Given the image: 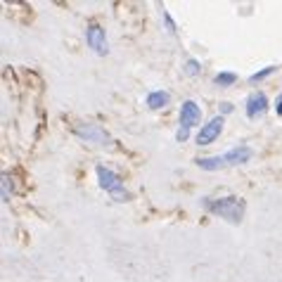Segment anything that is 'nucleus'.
<instances>
[{
    "mask_svg": "<svg viewBox=\"0 0 282 282\" xmlns=\"http://www.w3.org/2000/svg\"><path fill=\"white\" fill-rule=\"evenodd\" d=\"M202 206L209 213H213V216L228 220V223H233V225H240V223H242L244 209H247L244 199H240V197H235V195L216 197V199L206 197V199H202Z\"/></svg>",
    "mask_w": 282,
    "mask_h": 282,
    "instance_id": "f257e3e1",
    "label": "nucleus"
},
{
    "mask_svg": "<svg viewBox=\"0 0 282 282\" xmlns=\"http://www.w3.org/2000/svg\"><path fill=\"white\" fill-rule=\"evenodd\" d=\"M95 173H97V183H100V188L104 190V192H109V197L114 199V202H128V190L124 188V183H121V178H119L117 173L111 171V168H107V166H95Z\"/></svg>",
    "mask_w": 282,
    "mask_h": 282,
    "instance_id": "f03ea898",
    "label": "nucleus"
},
{
    "mask_svg": "<svg viewBox=\"0 0 282 282\" xmlns=\"http://www.w3.org/2000/svg\"><path fill=\"white\" fill-rule=\"evenodd\" d=\"M86 43L95 55H100V57L109 55V40H107V33H104V29H102L100 24H90L86 29Z\"/></svg>",
    "mask_w": 282,
    "mask_h": 282,
    "instance_id": "7ed1b4c3",
    "label": "nucleus"
},
{
    "mask_svg": "<svg viewBox=\"0 0 282 282\" xmlns=\"http://www.w3.org/2000/svg\"><path fill=\"white\" fill-rule=\"evenodd\" d=\"M223 128H225V121H223V117L209 119V121L204 124V128H199V133H197V138H195L197 147H206V145L216 142V140H218V135L223 133Z\"/></svg>",
    "mask_w": 282,
    "mask_h": 282,
    "instance_id": "20e7f679",
    "label": "nucleus"
},
{
    "mask_svg": "<svg viewBox=\"0 0 282 282\" xmlns=\"http://www.w3.org/2000/svg\"><path fill=\"white\" fill-rule=\"evenodd\" d=\"M74 133L79 135L81 140L95 142V145H109L111 142V135L104 128H100L97 124H76L74 126Z\"/></svg>",
    "mask_w": 282,
    "mask_h": 282,
    "instance_id": "39448f33",
    "label": "nucleus"
},
{
    "mask_svg": "<svg viewBox=\"0 0 282 282\" xmlns=\"http://www.w3.org/2000/svg\"><path fill=\"white\" fill-rule=\"evenodd\" d=\"M202 121V109L195 100H185L181 104V111H178V124L183 128H195L197 124Z\"/></svg>",
    "mask_w": 282,
    "mask_h": 282,
    "instance_id": "423d86ee",
    "label": "nucleus"
},
{
    "mask_svg": "<svg viewBox=\"0 0 282 282\" xmlns=\"http://www.w3.org/2000/svg\"><path fill=\"white\" fill-rule=\"evenodd\" d=\"M268 109V97L266 93H251L249 97H247V102H244V111H247V117L249 119H259L263 117Z\"/></svg>",
    "mask_w": 282,
    "mask_h": 282,
    "instance_id": "0eeeda50",
    "label": "nucleus"
},
{
    "mask_svg": "<svg viewBox=\"0 0 282 282\" xmlns=\"http://www.w3.org/2000/svg\"><path fill=\"white\" fill-rule=\"evenodd\" d=\"M220 157H223L225 166H242V164H247V161L254 157V152H251L247 145H237V147L228 149L225 154H220Z\"/></svg>",
    "mask_w": 282,
    "mask_h": 282,
    "instance_id": "6e6552de",
    "label": "nucleus"
},
{
    "mask_svg": "<svg viewBox=\"0 0 282 282\" xmlns=\"http://www.w3.org/2000/svg\"><path fill=\"white\" fill-rule=\"evenodd\" d=\"M168 102H171V95L166 93V90H152V93L145 97L147 109H164Z\"/></svg>",
    "mask_w": 282,
    "mask_h": 282,
    "instance_id": "1a4fd4ad",
    "label": "nucleus"
},
{
    "mask_svg": "<svg viewBox=\"0 0 282 282\" xmlns=\"http://www.w3.org/2000/svg\"><path fill=\"white\" fill-rule=\"evenodd\" d=\"M195 164L199 166V168H204V171H218V168H225V161H223L220 154H216V157H199V159H195Z\"/></svg>",
    "mask_w": 282,
    "mask_h": 282,
    "instance_id": "9d476101",
    "label": "nucleus"
},
{
    "mask_svg": "<svg viewBox=\"0 0 282 282\" xmlns=\"http://www.w3.org/2000/svg\"><path fill=\"white\" fill-rule=\"evenodd\" d=\"M213 83H216V86H223V88L235 86V83H237V74H233V71H220V74H216V76H213Z\"/></svg>",
    "mask_w": 282,
    "mask_h": 282,
    "instance_id": "9b49d317",
    "label": "nucleus"
},
{
    "mask_svg": "<svg viewBox=\"0 0 282 282\" xmlns=\"http://www.w3.org/2000/svg\"><path fill=\"white\" fill-rule=\"evenodd\" d=\"M273 71H275V67H263V69H261V71H256L254 76H249V81H251V83H259V81L268 79V76H270Z\"/></svg>",
    "mask_w": 282,
    "mask_h": 282,
    "instance_id": "f8f14e48",
    "label": "nucleus"
},
{
    "mask_svg": "<svg viewBox=\"0 0 282 282\" xmlns=\"http://www.w3.org/2000/svg\"><path fill=\"white\" fill-rule=\"evenodd\" d=\"M161 19H164V26L166 29H168V33H171V36H176V31H178V26H176V22H173V17L168 15V12H161Z\"/></svg>",
    "mask_w": 282,
    "mask_h": 282,
    "instance_id": "ddd939ff",
    "label": "nucleus"
},
{
    "mask_svg": "<svg viewBox=\"0 0 282 282\" xmlns=\"http://www.w3.org/2000/svg\"><path fill=\"white\" fill-rule=\"evenodd\" d=\"M199 71H202V64L197 62V60H188V62H185V74H188V76H197Z\"/></svg>",
    "mask_w": 282,
    "mask_h": 282,
    "instance_id": "4468645a",
    "label": "nucleus"
},
{
    "mask_svg": "<svg viewBox=\"0 0 282 282\" xmlns=\"http://www.w3.org/2000/svg\"><path fill=\"white\" fill-rule=\"evenodd\" d=\"M10 192H12V181L8 173H3V202H10Z\"/></svg>",
    "mask_w": 282,
    "mask_h": 282,
    "instance_id": "2eb2a0df",
    "label": "nucleus"
},
{
    "mask_svg": "<svg viewBox=\"0 0 282 282\" xmlns=\"http://www.w3.org/2000/svg\"><path fill=\"white\" fill-rule=\"evenodd\" d=\"M176 140H178V142H188L190 140V128L178 126V131H176Z\"/></svg>",
    "mask_w": 282,
    "mask_h": 282,
    "instance_id": "dca6fc26",
    "label": "nucleus"
},
{
    "mask_svg": "<svg viewBox=\"0 0 282 282\" xmlns=\"http://www.w3.org/2000/svg\"><path fill=\"white\" fill-rule=\"evenodd\" d=\"M218 109H220V117H228V114H233V111H235V107H233L230 102H220Z\"/></svg>",
    "mask_w": 282,
    "mask_h": 282,
    "instance_id": "f3484780",
    "label": "nucleus"
},
{
    "mask_svg": "<svg viewBox=\"0 0 282 282\" xmlns=\"http://www.w3.org/2000/svg\"><path fill=\"white\" fill-rule=\"evenodd\" d=\"M275 111H277V117H282V95H277V100H275Z\"/></svg>",
    "mask_w": 282,
    "mask_h": 282,
    "instance_id": "a211bd4d",
    "label": "nucleus"
}]
</instances>
